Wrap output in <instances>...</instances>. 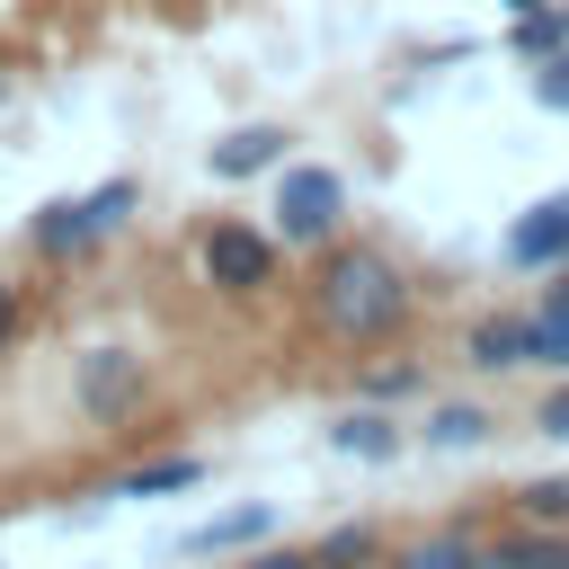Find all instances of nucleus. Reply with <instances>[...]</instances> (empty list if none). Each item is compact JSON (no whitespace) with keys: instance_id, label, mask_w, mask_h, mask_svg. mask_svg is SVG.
I'll use <instances>...</instances> for the list:
<instances>
[{"instance_id":"nucleus-1","label":"nucleus","mask_w":569,"mask_h":569,"mask_svg":"<svg viewBox=\"0 0 569 569\" xmlns=\"http://www.w3.org/2000/svg\"><path fill=\"white\" fill-rule=\"evenodd\" d=\"M302 302H311V329H329L338 347H382V338L409 329L418 284H409V267H400L391 249H373V240H329Z\"/></svg>"},{"instance_id":"nucleus-2","label":"nucleus","mask_w":569,"mask_h":569,"mask_svg":"<svg viewBox=\"0 0 569 569\" xmlns=\"http://www.w3.org/2000/svg\"><path fill=\"white\" fill-rule=\"evenodd\" d=\"M276 267H284V249H276V231L249 222V213H222V222L196 231V276H204L213 302H258V293L276 284Z\"/></svg>"},{"instance_id":"nucleus-3","label":"nucleus","mask_w":569,"mask_h":569,"mask_svg":"<svg viewBox=\"0 0 569 569\" xmlns=\"http://www.w3.org/2000/svg\"><path fill=\"white\" fill-rule=\"evenodd\" d=\"M338 222H347V178H338V169H320V160H284L276 204H267L276 249H329V240H338Z\"/></svg>"},{"instance_id":"nucleus-4","label":"nucleus","mask_w":569,"mask_h":569,"mask_svg":"<svg viewBox=\"0 0 569 569\" xmlns=\"http://www.w3.org/2000/svg\"><path fill=\"white\" fill-rule=\"evenodd\" d=\"M142 400H151V365L133 347H80L71 356V409L89 427H124Z\"/></svg>"},{"instance_id":"nucleus-5","label":"nucleus","mask_w":569,"mask_h":569,"mask_svg":"<svg viewBox=\"0 0 569 569\" xmlns=\"http://www.w3.org/2000/svg\"><path fill=\"white\" fill-rule=\"evenodd\" d=\"M27 249H36L44 267H80L89 249H107V231H98V213H89L80 196H44V204L27 213Z\"/></svg>"},{"instance_id":"nucleus-6","label":"nucleus","mask_w":569,"mask_h":569,"mask_svg":"<svg viewBox=\"0 0 569 569\" xmlns=\"http://www.w3.org/2000/svg\"><path fill=\"white\" fill-rule=\"evenodd\" d=\"M560 258H569V187H560V196H533V204L507 222V267L551 276Z\"/></svg>"},{"instance_id":"nucleus-7","label":"nucleus","mask_w":569,"mask_h":569,"mask_svg":"<svg viewBox=\"0 0 569 569\" xmlns=\"http://www.w3.org/2000/svg\"><path fill=\"white\" fill-rule=\"evenodd\" d=\"M320 436H329V453H347V462H400V453H409V427H400V409H373V400L338 409Z\"/></svg>"},{"instance_id":"nucleus-8","label":"nucleus","mask_w":569,"mask_h":569,"mask_svg":"<svg viewBox=\"0 0 569 569\" xmlns=\"http://www.w3.org/2000/svg\"><path fill=\"white\" fill-rule=\"evenodd\" d=\"M284 151H293V133H284V124H240V133H222V142L204 151V169H213L222 187H240V178L284 169Z\"/></svg>"},{"instance_id":"nucleus-9","label":"nucleus","mask_w":569,"mask_h":569,"mask_svg":"<svg viewBox=\"0 0 569 569\" xmlns=\"http://www.w3.org/2000/svg\"><path fill=\"white\" fill-rule=\"evenodd\" d=\"M462 365L471 373H525V311H471Z\"/></svg>"},{"instance_id":"nucleus-10","label":"nucleus","mask_w":569,"mask_h":569,"mask_svg":"<svg viewBox=\"0 0 569 569\" xmlns=\"http://www.w3.org/2000/svg\"><path fill=\"white\" fill-rule=\"evenodd\" d=\"M187 489H204V453H151L107 480V498H187Z\"/></svg>"},{"instance_id":"nucleus-11","label":"nucleus","mask_w":569,"mask_h":569,"mask_svg":"<svg viewBox=\"0 0 569 569\" xmlns=\"http://www.w3.org/2000/svg\"><path fill=\"white\" fill-rule=\"evenodd\" d=\"M480 569H569V533H551V525L480 533Z\"/></svg>"},{"instance_id":"nucleus-12","label":"nucleus","mask_w":569,"mask_h":569,"mask_svg":"<svg viewBox=\"0 0 569 569\" xmlns=\"http://www.w3.org/2000/svg\"><path fill=\"white\" fill-rule=\"evenodd\" d=\"M249 542H276V516L249 498V507H222V516H204L196 533H187V551L196 560H231V551H249Z\"/></svg>"},{"instance_id":"nucleus-13","label":"nucleus","mask_w":569,"mask_h":569,"mask_svg":"<svg viewBox=\"0 0 569 569\" xmlns=\"http://www.w3.org/2000/svg\"><path fill=\"white\" fill-rule=\"evenodd\" d=\"M302 551H311V569H373V560L391 551V533H382L373 516H347V525H320Z\"/></svg>"},{"instance_id":"nucleus-14","label":"nucleus","mask_w":569,"mask_h":569,"mask_svg":"<svg viewBox=\"0 0 569 569\" xmlns=\"http://www.w3.org/2000/svg\"><path fill=\"white\" fill-rule=\"evenodd\" d=\"M373 569H480V533L471 525H436L418 542H391Z\"/></svg>"},{"instance_id":"nucleus-15","label":"nucleus","mask_w":569,"mask_h":569,"mask_svg":"<svg viewBox=\"0 0 569 569\" xmlns=\"http://www.w3.org/2000/svg\"><path fill=\"white\" fill-rule=\"evenodd\" d=\"M418 436H427L436 453H471V445H489V436H498V418H489V400H436Z\"/></svg>"},{"instance_id":"nucleus-16","label":"nucleus","mask_w":569,"mask_h":569,"mask_svg":"<svg viewBox=\"0 0 569 569\" xmlns=\"http://www.w3.org/2000/svg\"><path fill=\"white\" fill-rule=\"evenodd\" d=\"M525 373H569V302L525 311Z\"/></svg>"},{"instance_id":"nucleus-17","label":"nucleus","mask_w":569,"mask_h":569,"mask_svg":"<svg viewBox=\"0 0 569 569\" xmlns=\"http://www.w3.org/2000/svg\"><path fill=\"white\" fill-rule=\"evenodd\" d=\"M427 391V365L418 356H391V365H365L356 373V400H373V409H409Z\"/></svg>"},{"instance_id":"nucleus-18","label":"nucleus","mask_w":569,"mask_h":569,"mask_svg":"<svg viewBox=\"0 0 569 569\" xmlns=\"http://www.w3.org/2000/svg\"><path fill=\"white\" fill-rule=\"evenodd\" d=\"M516 525H551V533H569V471H533V480L516 489Z\"/></svg>"},{"instance_id":"nucleus-19","label":"nucleus","mask_w":569,"mask_h":569,"mask_svg":"<svg viewBox=\"0 0 569 569\" xmlns=\"http://www.w3.org/2000/svg\"><path fill=\"white\" fill-rule=\"evenodd\" d=\"M507 53H516V62H551V53H560V9H525V18L507 27Z\"/></svg>"},{"instance_id":"nucleus-20","label":"nucleus","mask_w":569,"mask_h":569,"mask_svg":"<svg viewBox=\"0 0 569 569\" xmlns=\"http://www.w3.org/2000/svg\"><path fill=\"white\" fill-rule=\"evenodd\" d=\"M80 204H89V213H98V231L116 240V231L133 222V204H142V178H107V187H89Z\"/></svg>"},{"instance_id":"nucleus-21","label":"nucleus","mask_w":569,"mask_h":569,"mask_svg":"<svg viewBox=\"0 0 569 569\" xmlns=\"http://www.w3.org/2000/svg\"><path fill=\"white\" fill-rule=\"evenodd\" d=\"M525 89H533V107L569 116V53H551V62H525Z\"/></svg>"},{"instance_id":"nucleus-22","label":"nucleus","mask_w":569,"mask_h":569,"mask_svg":"<svg viewBox=\"0 0 569 569\" xmlns=\"http://www.w3.org/2000/svg\"><path fill=\"white\" fill-rule=\"evenodd\" d=\"M18 338H27V284H18V276H0V365L18 356Z\"/></svg>"},{"instance_id":"nucleus-23","label":"nucleus","mask_w":569,"mask_h":569,"mask_svg":"<svg viewBox=\"0 0 569 569\" xmlns=\"http://www.w3.org/2000/svg\"><path fill=\"white\" fill-rule=\"evenodd\" d=\"M231 569H311V551L302 542H249V551H231Z\"/></svg>"},{"instance_id":"nucleus-24","label":"nucleus","mask_w":569,"mask_h":569,"mask_svg":"<svg viewBox=\"0 0 569 569\" xmlns=\"http://www.w3.org/2000/svg\"><path fill=\"white\" fill-rule=\"evenodd\" d=\"M533 427H542V436H560V445H569V373H560V382H551V391H542V400H533Z\"/></svg>"},{"instance_id":"nucleus-25","label":"nucleus","mask_w":569,"mask_h":569,"mask_svg":"<svg viewBox=\"0 0 569 569\" xmlns=\"http://www.w3.org/2000/svg\"><path fill=\"white\" fill-rule=\"evenodd\" d=\"M533 302H569V258H560V267H551V284H542V293H533Z\"/></svg>"},{"instance_id":"nucleus-26","label":"nucleus","mask_w":569,"mask_h":569,"mask_svg":"<svg viewBox=\"0 0 569 569\" xmlns=\"http://www.w3.org/2000/svg\"><path fill=\"white\" fill-rule=\"evenodd\" d=\"M498 9H507V18H525V9H551V0H498Z\"/></svg>"},{"instance_id":"nucleus-27","label":"nucleus","mask_w":569,"mask_h":569,"mask_svg":"<svg viewBox=\"0 0 569 569\" xmlns=\"http://www.w3.org/2000/svg\"><path fill=\"white\" fill-rule=\"evenodd\" d=\"M560 53H569V9H560Z\"/></svg>"}]
</instances>
